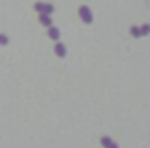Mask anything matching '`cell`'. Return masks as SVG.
<instances>
[{
    "label": "cell",
    "instance_id": "cell-7",
    "mask_svg": "<svg viewBox=\"0 0 150 148\" xmlns=\"http://www.w3.org/2000/svg\"><path fill=\"white\" fill-rule=\"evenodd\" d=\"M129 32H131V35H132V37H141V28H139V27H136V25H134V27H131V30H129Z\"/></svg>",
    "mask_w": 150,
    "mask_h": 148
},
{
    "label": "cell",
    "instance_id": "cell-6",
    "mask_svg": "<svg viewBox=\"0 0 150 148\" xmlns=\"http://www.w3.org/2000/svg\"><path fill=\"white\" fill-rule=\"evenodd\" d=\"M101 143H103V146H106V148H118V146L110 139V137H103V139H101Z\"/></svg>",
    "mask_w": 150,
    "mask_h": 148
},
{
    "label": "cell",
    "instance_id": "cell-9",
    "mask_svg": "<svg viewBox=\"0 0 150 148\" xmlns=\"http://www.w3.org/2000/svg\"><path fill=\"white\" fill-rule=\"evenodd\" d=\"M9 42V37L6 35V34H0V44H2V46H6Z\"/></svg>",
    "mask_w": 150,
    "mask_h": 148
},
{
    "label": "cell",
    "instance_id": "cell-3",
    "mask_svg": "<svg viewBox=\"0 0 150 148\" xmlns=\"http://www.w3.org/2000/svg\"><path fill=\"white\" fill-rule=\"evenodd\" d=\"M48 37L53 39V41H58L60 39V30L57 27H48Z\"/></svg>",
    "mask_w": 150,
    "mask_h": 148
},
{
    "label": "cell",
    "instance_id": "cell-2",
    "mask_svg": "<svg viewBox=\"0 0 150 148\" xmlns=\"http://www.w3.org/2000/svg\"><path fill=\"white\" fill-rule=\"evenodd\" d=\"M78 13H80V20H81L85 25H90V23L94 21V14H92L90 7H87V6H81V7L78 9Z\"/></svg>",
    "mask_w": 150,
    "mask_h": 148
},
{
    "label": "cell",
    "instance_id": "cell-1",
    "mask_svg": "<svg viewBox=\"0 0 150 148\" xmlns=\"http://www.w3.org/2000/svg\"><path fill=\"white\" fill-rule=\"evenodd\" d=\"M34 9H35L39 14L42 13V14H50V16L55 13V6H53V4H48V2H35V4H34Z\"/></svg>",
    "mask_w": 150,
    "mask_h": 148
},
{
    "label": "cell",
    "instance_id": "cell-4",
    "mask_svg": "<svg viewBox=\"0 0 150 148\" xmlns=\"http://www.w3.org/2000/svg\"><path fill=\"white\" fill-rule=\"evenodd\" d=\"M39 23L42 25V27H51V16L50 14H39Z\"/></svg>",
    "mask_w": 150,
    "mask_h": 148
},
{
    "label": "cell",
    "instance_id": "cell-5",
    "mask_svg": "<svg viewBox=\"0 0 150 148\" xmlns=\"http://www.w3.org/2000/svg\"><path fill=\"white\" fill-rule=\"evenodd\" d=\"M55 53L62 58V56H65V53H67V49H65V46L62 44V42H58L57 41V44H55Z\"/></svg>",
    "mask_w": 150,
    "mask_h": 148
},
{
    "label": "cell",
    "instance_id": "cell-8",
    "mask_svg": "<svg viewBox=\"0 0 150 148\" xmlns=\"http://www.w3.org/2000/svg\"><path fill=\"white\" fill-rule=\"evenodd\" d=\"M139 28H141V35H148V34H150V25H148V23L141 25Z\"/></svg>",
    "mask_w": 150,
    "mask_h": 148
}]
</instances>
